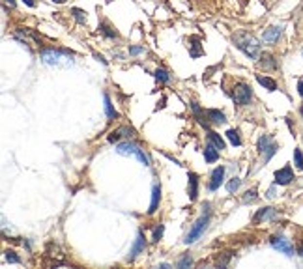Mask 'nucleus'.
Wrapping results in <instances>:
<instances>
[{
  "label": "nucleus",
  "instance_id": "1",
  "mask_svg": "<svg viewBox=\"0 0 303 269\" xmlns=\"http://www.w3.org/2000/svg\"><path fill=\"white\" fill-rule=\"evenodd\" d=\"M232 39H234V45L242 50L245 56L256 58L260 54V43H258V39L255 36H251L247 32H238V34H234Z\"/></svg>",
  "mask_w": 303,
  "mask_h": 269
},
{
  "label": "nucleus",
  "instance_id": "2",
  "mask_svg": "<svg viewBox=\"0 0 303 269\" xmlns=\"http://www.w3.org/2000/svg\"><path fill=\"white\" fill-rule=\"evenodd\" d=\"M41 60L47 66H73L75 60H73V54H70L68 50H60V49H43L41 50Z\"/></svg>",
  "mask_w": 303,
  "mask_h": 269
},
{
  "label": "nucleus",
  "instance_id": "3",
  "mask_svg": "<svg viewBox=\"0 0 303 269\" xmlns=\"http://www.w3.org/2000/svg\"><path fill=\"white\" fill-rule=\"evenodd\" d=\"M116 151H118L120 155H133V157H137V159L141 161L144 167L150 165V159H148V155L144 153V150H143L141 146H137V144L131 142V140L118 142V144H116Z\"/></svg>",
  "mask_w": 303,
  "mask_h": 269
},
{
  "label": "nucleus",
  "instance_id": "4",
  "mask_svg": "<svg viewBox=\"0 0 303 269\" xmlns=\"http://www.w3.org/2000/svg\"><path fill=\"white\" fill-rule=\"evenodd\" d=\"M206 206V213H202V217L196 220L193 224V228L189 230V234H187V237H185V243L187 245H191L195 243L202 234H204V230L208 228V222H210V204H204Z\"/></svg>",
  "mask_w": 303,
  "mask_h": 269
},
{
  "label": "nucleus",
  "instance_id": "5",
  "mask_svg": "<svg viewBox=\"0 0 303 269\" xmlns=\"http://www.w3.org/2000/svg\"><path fill=\"white\" fill-rule=\"evenodd\" d=\"M231 98H232V101H234L236 105L245 107V105H249V101L253 99V90H251V86H249V84L240 83V84H236L234 88H232Z\"/></svg>",
  "mask_w": 303,
  "mask_h": 269
},
{
  "label": "nucleus",
  "instance_id": "6",
  "mask_svg": "<svg viewBox=\"0 0 303 269\" xmlns=\"http://www.w3.org/2000/svg\"><path fill=\"white\" fill-rule=\"evenodd\" d=\"M256 148H258V153L264 155V161H266V163L277 153V142H275L269 134H262V136L258 138Z\"/></svg>",
  "mask_w": 303,
  "mask_h": 269
},
{
  "label": "nucleus",
  "instance_id": "7",
  "mask_svg": "<svg viewBox=\"0 0 303 269\" xmlns=\"http://www.w3.org/2000/svg\"><path fill=\"white\" fill-rule=\"evenodd\" d=\"M269 243L271 247L275 249V251H279L283 254H286V256H294V245L288 241V239H285V237H281V235H275V237H271L269 239Z\"/></svg>",
  "mask_w": 303,
  "mask_h": 269
},
{
  "label": "nucleus",
  "instance_id": "8",
  "mask_svg": "<svg viewBox=\"0 0 303 269\" xmlns=\"http://www.w3.org/2000/svg\"><path fill=\"white\" fill-rule=\"evenodd\" d=\"M146 249V239H144V234L139 232L137 234V239H135L133 247H131V251H129V256H127V260L129 262H133L135 258L139 256V254H143Z\"/></svg>",
  "mask_w": 303,
  "mask_h": 269
},
{
  "label": "nucleus",
  "instance_id": "9",
  "mask_svg": "<svg viewBox=\"0 0 303 269\" xmlns=\"http://www.w3.org/2000/svg\"><path fill=\"white\" fill-rule=\"evenodd\" d=\"M296 178L290 167H283L281 170L275 172V185H290Z\"/></svg>",
  "mask_w": 303,
  "mask_h": 269
},
{
  "label": "nucleus",
  "instance_id": "10",
  "mask_svg": "<svg viewBox=\"0 0 303 269\" xmlns=\"http://www.w3.org/2000/svg\"><path fill=\"white\" fill-rule=\"evenodd\" d=\"M223 180H225V167H217L215 170L212 172V180L208 184V189L210 191H217L219 187L223 185Z\"/></svg>",
  "mask_w": 303,
  "mask_h": 269
},
{
  "label": "nucleus",
  "instance_id": "11",
  "mask_svg": "<svg viewBox=\"0 0 303 269\" xmlns=\"http://www.w3.org/2000/svg\"><path fill=\"white\" fill-rule=\"evenodd\" d=\"M277 219V209L273 208H262L258 209L253 217V222H260V220H273Z\"/></svg>",
  "mask_w": 303,
  "mask_h": 269
},
{
  "label": "nucleus",
  "instance_id": "12",
  "mask_svg": "<svg viewBox=\"0 0 303 269\" xmlns=\"http://www.w3.org/2000/svg\"><path fill=\"white\" fill-rule=\"evenodd\" d=\"M281 34H283V28H281V26H269L267 30H264L262 39H264L266 43H275V41H279Z\"/></svg>",
  "mask_w": 303,
  "mask_h": 269
},
{
  "label": "nucleus",
  "instance_id": "13",
  "mask_svg": "<svg viewBox=\"0 0 303 269\" xmlns=\"http://www.w3.org/2000/svg\"><path fill=\"white\" fill-rule=\"evenodd\" d=\"M206 118L210 120L212 123H215V125H221V123H227V116H225V112H221L217 109H210L206 110Z\"/></svg>",
  "mask_w": 303,
  "mask_h": 269
},
{
  "label": "nucleus",
  "instance_id": "14",
  "mask_svg": "<svg viewBox=\"0 0 303 269\" xmlns=\"http://www.w3.org/2000/svg\"><path fill=\"white\" fill-rule=\"evenodd\" d=\"M187 178H189V200L195 202L196 196H198V178H196L195 172H189Z\"/></svg>",
  "mask_w": 303,
  "mask_h": 269
},
{
  "label": "nucleus",
  "instance_id": "15",
  "mask_svg": "<svg viewBox=\"0 0 303 269\" xmlns=\"http://www.w3.org/2000/svg\"><path fill=\"white\" fill-rule=\"evenodd\" d=\"M17 36L21 37L23 41H30L34 45H39V37L30 30V28H17Z\"/></svg>",
  "mask_w": 303,
  "mask_h": 269
},
{
  "label": "nucleus",
  "instance_id": "16",
  "mask_svg": "<svg viewBox=\"0 0 303 269\" xmlns=\"http://www.w3.org/2000/svg\"><path fill=\"white\" fill-rule=\"evenodd\" d=\"M131 134H133V129H129V127H118V129H116V131H112L107 138H109V142H118L120 138L131 136Z\"/></svg>",
  "mask_w": 303,
  "mask_h": 269
},
{
  "label": "nucleus",
  "instance_id": "17",
  "mask_svg": "<svg viewBox=\"0 0 303 269\" xmlns=\"http://www.w3.org/2000/svg\"><path fill=\"white\" fill-rule=\"evenodd\" d=\"M219 150L217 146H214L210 140H208V144H206V148H204V159L208 161V163H215V161L219 159Z\"/></svg>",
  "mask_w": 303,
  "mask_h": 269
},
{
  "label": "nucleus",
  "instance_id": "18",
  "mask_svg": "<svg viewBox=\"0 0 303 269\" xmlns=\"http://www.w3.org/2000/svg\"><path fill=\"white\" fill-rule=\"evenodd\" d=\"M159 200H161V187H159V185H154V189H152V202H150V209H148L150 215H154V213L158 211Z\"/></svg>",
  "mask_w": 303,
  "mask_h": 269
},
{
  "label": "nucleus",
  "instance_id": "19",
  "mask_svg": "<svg viewBox=\"0 0 303 269\" xmlns=\"http://www.w3.org/2000/svg\"><path fill=\"white\" fill-rule=\"evenodd\" d=\"M256 81H258V84L264 86L267 92H275L277 90V83L271 79V77H266V75H256Z\"/></svg>",
  "mask_w": 303,
  "mask_h": 269
},
{
  "label": "nucleus",
  "instance_id": "20",
  "mask_svg": "<svg viewBox=\"0 0 303 269\" xmlns=\"http://www.w3.org/2000/svg\"><path fill=\"white\" fill-rule=\"evenodd\" d=\"M260 66H262L264 69H275V67H277V60H275L273 54L264 52V54H260Z\"/></svg>",
  "mask_w": 303,
  "mask_h": 269
},
{
  "label": "nucleus",
  "instance_id": "21",
  "mask_svg": "<svg viewBox=\"0 0 303 269\" xmlns=\"http://www.w3.org/2000/svg\"><path fill=\"white\" fill-rule=\"evenodd\" d=\"M103 101H105V112H107V116H109L110 120L118 118V112H116V110H114V107H112V103H110L109 94H105V96H103Z\"/></svg>",
  "mask_w": 303,
  "mask_h": 269
},
{
  "label": "nucleus",
  "instance_id": "22",
  "mask_svg": "<svg viewBox=\"0 0 303 269\" xmlns=\"http://www.w3.org/2000/svg\"><path fill=\"white\" fill-rule=\"evenodd\" d=\"M208 140H210L214 146H217L219 150H225V140H223L215 131H208Z\"/></svg>",
  "mask_w": 303,
  "mask_h": 269
},
{
  "label": "nucleus",
  "instance_id": "23",
  "mask_svg": "<svg viewBox=\"0 0 303 269\" xmlns=\"http://www.w3.org/2000/svg\"><path fill=\"white\" fill-rule=\"evenodd\" d=\"M227 138L231 140L234 146H242V138H240L238 129H229V131H227Z\"/></svg>",
  "mask_w": 303,
  "mask_h": 269
},
{
  "label": "nucleus",
  "instance_id": "24",
  "mask_svg": "<svg viewBox=\"0 0 303 269\" xmlns=\"http://www.w3.org/2000/svg\"><path fill=\"white\" fill-rule=\"evenodd\" d=\"M99 32H101V34H103L105 37H110V39L118 37V34H116V32H114V30H112L110 26L105 25V23H101V25H99Z\"/></svg>",
  "mask_w": 303,
  "mask_h": 269
},
{
  "label": "nucleus",
  "instance_id": "25",
  "mask_svg": "<svg viewBox=\"0 0 303 269\" xmlns=\"http://www.w3.org/2000/svg\"><path fill=\"white\" fill-rule=\"evenodd\" d=\"M294 165L298 167V170H303V151L300 148L294 150Z\"/></svg>",
  "mask_w": 303,
  "mask_h": 269
},
{
  "label": "nucleus",
  "instance_id": "26",
  "mask_svg": "<svg viewBox=\"0 0 303 269\" xmlns=\"http://www.w3.org/2000/svg\"><path fill=\"white\" fill-rule=\"evenodd\" d=\"M163 232H165V226H163V224H158V226L154 228V234H152V241H154V243H159V239L163 237Z\"/></svg>",
  "mask_w": 303,
  "mask_h": 269
},
{
  "label": "nucleus",
  "instance_id": "27",
  "mask_svg": "<svg viewBox=\"0 0 303 269\" xmlns=\"http://www.w3.org/2000/svg\"><path fill=\"white\" fill-rule=\"evenodd\" d=\"M240 184H242V180H240V178H232L231 182H229V184H227V191H229V193H236V191H238V187H240Z\"/></svg>",
  "mask_w": 303,
  "mask_h": 269
},
{
  "label": "nucleus",
  "instance_id": "28",
  "mask_svg": "<svg viewBox=\"0 0 303 269\" xmlns=\"http://www.w3.org/2000/svg\"><path fill=\"white\" fill-rule=\"evenodd\" d=\"M256 198V189H251V191H247L245 195H243V198H242V202L243 204H251V202H255Z\"/></svg>",
  "mask_w": 303,
  "mask_h": 269
},
{
  "label": "nucleus",
  "instance_id": "29",
  "mask_svg": "<svg viewBox=\"0 0 303 269\" xmlns=\"http://www.w3.org/2000/svg\"><path fill=\"white\" fill-rule=\"evenodd\" d=\"M189 266H193V258L189 254H183L182 260L178 262V268H189Z\"/></svg>",
  "mask_w": 303,
  "mask_h": 269
},
{
  "label": "nucleus",
  "instance_id": "30",
  "mask_svg": "<svg viewBox=\"0 0 303 269\" xmlns=\"http://www.w3.org/2000/svg\"><path fill=\"white\" fill-rule=\"evenodd\" d=\"M156 79H158V81H161V83H169L170 79H169V73H167V71H165V69H158V71H156Z\"/></svg>",
  "mask_w": 303,
  "mask_h": 269
},
{
  "label": "nucleus",
  "instance_id": "31",
  "mask_svg": "<svg viewBox=\"0 0 303 269\" xmlns=\"http://www.w3.org/2000/svg\"><path fill=\"white\" fill-rule=\"evenodd\" d=\"M6 260H8L10 264H21V258L15 256V252H13V251H6Z\"/></svg>",
  "mask_w": 303,
  "mask_h": 269
},
{
  "label": "nucleus",
  "instance_id": "32",
  "mask_svg": "<svg viewBox=\"0 0 303 269\" xmlns=\"http://www.w3.org/2000/svg\"><path fill=\"white\" fill-rule=\"evenodd\" d=\"M73 15H75V19H77L79 23H85L86 21V13L83 12V10H77V8H75V10H73Z\"/></svg>",
  "mask_w": 303,
  "mask_h": 269
},
{
  "label": "nucleus",
  "instance_id": "33",
  "mask_svg": "<svg viewBox=\"0 0 303 269\" xmlns=\"http://www.w3.org/2000/svg\"><path fill=\"white\" fill-rule=\"evenodd\" d=\"M232 256H234V254H232V252H225V256H223V262H219L217 266H219V268H225V266H227V264H229V260H231Z\"/></svg>",
  "mask_w": 303,
  "mask_h": 269
},
{
  "label": "nucleus",
  "instance_id": "34",
  "mask_svg": "<svg viewBox=\"0 0 303 269\" xmlns=\"http://www.w3.org/2000/svg\"><path fill=\"white\" fill-rule=\"evenodd\" d=\"M143 52H144L143 47H129V54H133V56H137V54H143Z\"/></svg>",
  "mask_w": 303,
  "mask_h": 269
},
{
  "label": "nucleus",
  "instance_id": "35",
  "mask_svg": "<svg viewBox=\"0 0 303 269\" xmlns=\"http://www.w3.org/2000/svg\"><path fill=\"white\" fill-rule=\"evenodd\" d=\"M298 92H300V96L303 98V77L298 81Z\"/></svg>",
  "mask_w": 303,
  "mask_h": 269
},
{
  "label": "nucleus",
  "instance_id": "36",
  "mask_svg": "<svg viewBox=\"0 0 303 269\" xmlns=\"http://www.w3.org/2000/svg\"><path fill=\"white\" fill-rule=\"evenodd\" d=\"M266 196H267V198H273V196H275V187H271V189H269V191L266 193Z\"/></svg>",
  "mask_w": 303,
  "mask_h": 269
},
{
  "label": "nucleus",
  "instance_id": "37",
  "mask_svg": "<svg viewBox=\"0 0 303 269\" xmlns=\"http://www.w3.org/2000/svg\"><path fill=\"white\" fill-rule=\"evenodd\" d=\"M4 4L10 6V8H15V0H4Z\"/></svg>",
  "mask_w": 303,
  "mask_h": 269
},
{
  "label": "nucleus",
  "instance_id": "38",
  "mask_svg": "<svg viewBox=\"0 0 303 269\" xmlns=\"http://www.w3.org/2000/svg\"><path fill=\"white\" fill-rule=\"evenodd\" d=\"M26 6H30V8H34V0H23Z\"/></svg>",
  "mask_w": 303,
  "mask_h": 269
},
{
  "label": "nucleus",
  "instance_id": "39",
  "mask_svg": "<svg viewBox=\"0 0 303 269\" xmlns=\"http://www.w3.org/2000/svg\"><path fill=\"white\" fill-rule=\"evenodd\" d=\"M53 2H56V4H62V2H64V0H53Z\"/></svg>",
  "mask_w": 303,
  "mask_h": 269
},
{
  "label": "nucleus",
  "instance_id": "40",
  "mask_svg": "<svg viewBox=\"0 0 303 269\" xmlns=\"http://www.w3.org/2000/svg\"><path fill=\"white\" fill-rule=\"evenodd\" d=\"M300 254L303 256V245H302V249H300Z\"/></svg>",
  "mask_w": 303,
  "mask_h": 269
},
{
  "label": "nucleus",
  "instance_id": "41",
  "mask_svg": "<svg viewBox=\"0 0 303 269\" xmlns=\"http://www.w3.org/2000/svg\"><path fill=\"white\" fill-rule=\"evenodd\" d=\"M300 114H302V118H303V107H302V109H300Z\"/></svg>",
  "mask_w": 303,
  "mask_h": 269
}]
</instances>
